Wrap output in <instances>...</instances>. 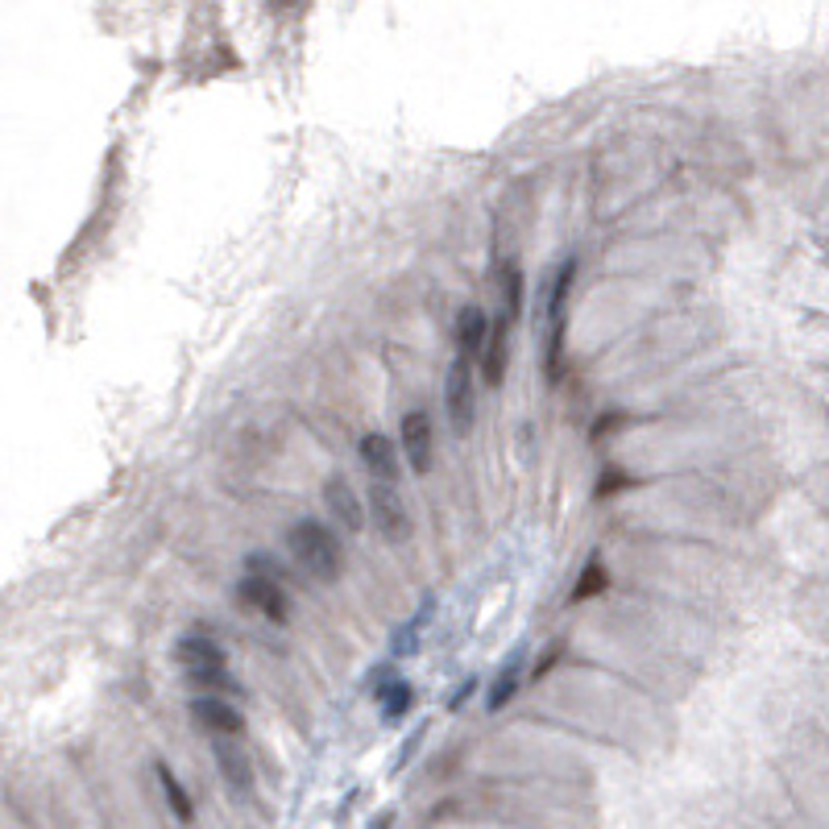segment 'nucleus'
Here are the masks:
<instances>
[{"label":"nucleus","instance_id":"obj_1","mask_svg":"<svg viewBox=\"0 0 829 829\" xmlns=\"http://www.w3.org/2000/svg\"><path fill=\"white\" fill-rule=\"evenodd\" d=\"M287 548L295 564L308 573L311 580H332L345 573V548H340V539L332 527H324L320 518H299L295 527L287 531Z\"/></svg>","mask_w":829,"mask_h":829},{"label":"nucleus","instance_id":"obj_2","mask_svg":"<svg viewBox=\"0 0 829 829\" xmlns=\"http://www.w3.org/2000/svg\"><path fill=\"white\" fill-rule=\"evenodd\" d=\"M175 660L183 668L187 684L200 693V697H216V693H237V681H228V656L225 647L212 639L207 630H191L175 647Z\"/></svg>","mask_w":829,"mask_h":829},{"label":"nucleus","instance_id":"obj_3","mask_svg":"<svg viewBox=\"0 0 829 829\" xmlns=\"http://www.w3.org/2000/svg\"><path fill=\"white\" fill-rule=\"evenodd\" d=\"M370 518L377 527V536L386 543H407L411 539V510L398 494V485H386V481H373L370 485Z\"/></svg>","mask_w":829,"mask_h":829},{"label":"nucleus","instance_id":"obj_4","mask_svg":"<svg viewBox=\"0 0 829 829\" xmlns=\"http://www.w3.org/2000/svg\"><path fill=\"white\" fill-rule=\"evenodd\" d=\"M473 361L469 357H456L448 382H444V407H448V423L456 435L473 432Z\"/></svg>","mask_w":829,"mask_h":829},{"label":"nucleus","instance_id":"obj_5","mask_svg":"<svg viewBox=\"0 0 829 829\" xmlns=\"http://www.w3.org/2000/svg\"><path fill=\"white\" fill-rule=\"evenodd\" d=\"M191 722L200 725L204 734H212L216 743L220 738H241L245 734V713L225 697H191Z\"/></svg>","mask_w":829,"mask_h":829},{"label":"nucleus","instance_id":"obj_6","mask_svg":"<svg viewBox=\"0 0 829 829\" xmlns=\"http://www.w3.org/2000/svg\"><path fill=\"white\" fill-rule=\"evenodd\" d=\"M237 598L245 601L249 610H257L266 622H274V626H283V622L290 618V598H287V589H283V580L245 573L241 585H237Z\"/></svg>","mask_w":829,"mask_h":829},{"label":"nucleus","instance_id":"obj_7","mask_svg":"<svg viewBox=\"0 0 829 829\" xmlns=\"http://www.w3.org/2000/svg\"><path fill=\"white\" fill-rule=\"evenodd\" d=\"M398 444H403V456L411 465L414 473H428L432 469V419L428 411H407L403 423H398Z\"/></svg>","mask_w":829,"mask_h":829},{"label":"nucleus","instance_id":"obj_8","mask_svg":"<svg viewBox=\"0 0 829 829\" xmlns=\"http://www.w3.org/2000/svg\"><path fill=\"white\" fill-rule=\"evenodd\" d=\"M324 506H328L332 522H336L340 531H349V536L361 531V522H365V506H361L357 490L349 485V477L336 473V477L324 481Z\"/></svg>","mask_w":829,"mask_h":829},{"label":"nucleus","instance_id":"obj_9","mask_svg":"<svg viewBox=\"0 0 829 829\" xmlns=\"http://www.w3.org/2000/svg\"><path fill=\"white\" fill-rule=\"evenodd\" d=\"M216 750V767H220V776H225V788L232 796H253V764H249L245 746L237 743V738H220V743L212 746Z\"/></svg>","mask_w":829,"mask_h":829},{"label":"nucleus","instance_id":"obj_10","mask_svg":"<svg viewBox=\"0 0 829 829\" xmlns=\"http://www.w3.org/2000/svg\"><path fill=\"white\" fill-rule=\"evenodd\" d=\"M456 357H469V361H477V357H485V345H490V332H494V324H490V315L477 308V303H469V308H460L456 311Z\"/></svg>","mask_w":829,"mask_h":829},{"label":"nucleus","instance_id":"obj_11","mask_svg":"<svg viewBox=\"0 0 829 829\" xmlns=\"http://www.w3.org/2000/svg\"><path fill=\"white\" fill-rule=\"evenodd\" d=\"M357 453H361V465L370 469L373 481H386V485L398 481V448H394L391 435L365 432L361 435V444H357Z\"/></svg>","mask_w":829,"mask_h":829},{"label":"nucleus","instance_id":"obj_12","mask_svg":"<svg viewBox=\"0 0 829 829\" xmlns=\"http://www.w3.org/2000/svg\"><path fill=\"white\" fill-rule=\"evenodd\" d=\"M510 320L497 315L494 332H490V345H485V357H481V377L485 386H502L506 382V365H510Z\"/></svg>","mask_w":829,"mask_h":829},{"label":"nucleus","instance_id":"obj_13","mask_svg":"<svg viewBox=\"0 0 829 829\" xmlns=\"http://www.w3.org/2000/svg\"><path fill=\"white\" fill-rule=\"evenodd\" d=\"M605 589H610V568H605V560H601L598 552H593V556L580 564V577H577V585H573V593H568V601H573V605H580V601L601 598Z\"/></svg>","mask_w":829,"mask_h":829},{"label":"nucleus","instance_id":"obj_14","mask_svg":"<svg viewBox=\"0 0 829 829\" xmlns=\"http://www.w3.org/2000/svg\"><path fill=\"white\" fill-rule=\"evenodd\" d=\"M154 771H158V784H163V796H166V805H170V813H175L183 826H191V821H195V801H191V792L179 784L175 767H170V764H154Z\"/></svg>","mask_w":829,"mask_h":829},{"label":"nucleus","instance_id":"obj_15","mask_svg":"<svg viewBox=\"0 0 829 829\" xmlns=\"http://www.w3.org/2000/svg\"><path fill=\"white\" fill-rule=\"evenodd\" d=\"M497 283V299H502V315L518 324V315H522V269L515 262H502V269L494 274Z\"/></svg>","mask_w":829,"mask_h":829},{"label":"nucleus","instance_id":"obj_16","mask_svg":"<svg viewBox=\"0 0 829 829\" xmlns=\"http://www.w3.org/2000/svg\"><path fill=\"white\" fill-rule=\"evenodd\" d=\"M373 701H377V709H382V722H391V725H394V722H403V718L411 713L414 688H411L407 681H398V676H394V681L386 684V688H382V693H377Z\"/></svg>","mask_w":829,"mask_h":829},{"label":"nucleus","instance_id":"obj_17","mask_svg":"<svg viewBox=\"0 0 829 829\" xmlns=\"http://www.w3.org/2000/svg\"><path fill=\"white\" fill-rule=\"evenodd\" d=\"M518 681H522V656H510V660L502 663V672H497V681L490 684V713H497V709H506L510 705V697L518 693Z\"/></svg>","mask_w":829,"mask_h":829},{"label":"nucleus","instance_id":"obj_18","mask_svg":"<svg viewBox=\"0 0 829 829\" xmlns=\"http://www.w3.org/2000/svg\"><path fill=\"white\" fill-rule=\"evenodd\" d=\"M573 283H577V257H564L556 269V278H552V290H548V320H564Z\"/></svg>","mask_w":829,"mask_h":829},{"label":"nucleus","instance_id":"obj_19","mask_svg":"<svg viewBox=\"0 0 829 829\" xmlns=\"http://www.w3.org/2000/svg\"><path fill=\"white\" fill-rule=\"evenodd\" d=\"M564 332H568V320H548V349H543V377H548V386H556L560 370H564Z\"/></svg>","mask_w":829,"mask_h":829},{"label":"nucleus","instance_id":"obj_20","mask_svg":"<svg viewBox=\"0 0 829 829\" xmlns=\"http://www.w3.org/2000/svg\"><path fill=\"white\" fill-rule=\"evenodd\" d=\"M635 485V477L626 473V469H618V465H605L598 473V481H593V497L598 502H605V497H614L618 490H630Z\"/></svg>","mask_w":829,"mask_h":829},{"label":"nucleus","instance_id":"obj_21","mask_svg":"<svg viewBox=\"0 0 829 829\" xmlns=\"http://www.w3.org/2000/svg\"><path fill=\"white\" fill-rule=\"evenodd\" d=\"M564 656H568V639L548 642V647H543V656L536 660V668H531V681H543V676H548V672H552V668L564 660Z\"/></svg>","mask_w":829,"mask_h":829},{"label":"nucleus","instance_id":"obj_22","mask_svg":"<svg viewBox=\"0 0 829 829\" xmlns=\"http://www.w3.org/2000/svg\"><path fill=\"white\" fill-rule=\"evenodd\" d=\"M622 423H630V414H626V411H605V414L598 419V423H593V432H589V440L598 444V440H605V435L614 432V428H622Z\"/></svg>","mask_w":829,"mask_h":829},{"label":"nucleus","instance_id":"obj_23","mask_svg":"<svg viewBox=\"0 0 829 829\" xmlns=\"http://www.w3.org/2000/svg\"><path fill=\"white\" fill-rule=\"evenodd\" d=\"M473 693H477V676H469L465 684H456V688H453V701H448V709H460V705L469 701Z\"/></svg>","mask_w":829,"mask_h":829},{"label":"nucleus","instance_id":"obj_24","mask_svg":"<svg viewBox=\"0 0 829 829\" xmlns=\"http://www.w3.org/2000/svg\"><path fill=\"white\" fill-rule=\"evenodd\" d=\"M377 829H391V817H382V821H377Z\"/></svg>","mask_w":829,"mask_h":829}]
</instances>
